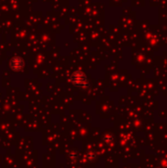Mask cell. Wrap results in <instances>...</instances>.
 I'll return each mask as SVG.
<instances>
[{
    "mask_svg": "<svg viewBox=\"0 0 167 168\" xmlns=\"http://www.w3.org/2000/svg\"><path fill=\"white\" fill-rule=\"evenodd\" d=\"M72 79H73V82H74V83H75L76 85L83 86V85H85V84L87 83V78H86V76H85V74L82 73V72H76V73H74Z\"/></svg>",
    "mask_w": 167,
    "mask_h": 168,
    "instance_id": "6da1fadb",
    "label": "cell"
}]
</instances>
